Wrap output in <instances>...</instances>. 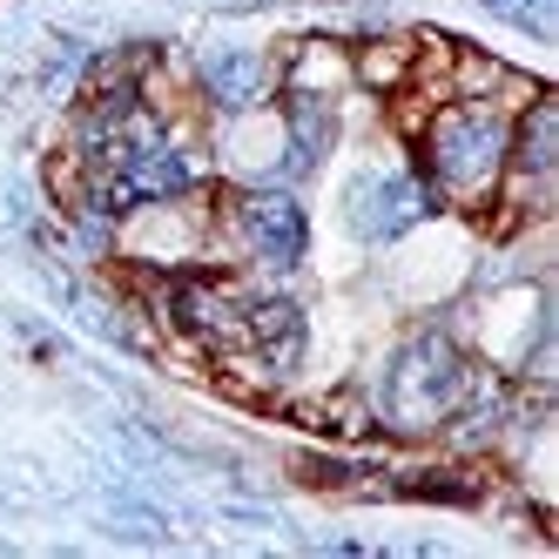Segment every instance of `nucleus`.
I'll list each match as a JSON object with an SVG mask.
<instances>
[{
  "label": "nucleus",
  "mask_w": 559,
  "mask_h": 559,
  "mask_svg": "<svg viewBox=\"0 0 559 559\" xmlns=\"http://www.w3.org/2000/svg\"><path fill=\"white\" fill-rule=\"evenodd\" d=\"M506 148H512V108L506 102H431L418 122V176L431 189V203L486 216L499 176H506Z\"/></svg>",
  "instance_id": "f257e3e1"
},
{
  "label": "nucleus",
  "mask_w": 559,
  "mask_h": 559,
  "mask_svg": "<svg viewBox=\"0 0 559 559\" xmlns=\"http://www.w3.org/2000/svg\"><path fill=\"white\" fill-rule=\"evenodd\" d=\"M472 384H478L472 350L445 324H425L412 337H397V350L384 357L378 391H371V425H384L397 438L452 431L459 412L472 405Z\"/></svg>",
  "instance_id": "f03ea898"
},
{
  "label": "nucleus",
  "mask_w": 559,
  "mask_h": 559,
  "mask_svg": "<svg viewBox=\"0 0 559 559\" xmlns=\"http://www.w3.org/2000/svg\"><path fill=\"white\" fill-rule=\"evenodd\" d=\"M216 236H229L236 257H250L257 270L284 276L304 263L310 250V223H304V203L284 189V182H243L216 195Z\"/></svg>",
  "instance_id": "7ed1b4c3"
},
{
  "label": "nucleus",
  "mask_w": 559,
  "mask_h": 559,
  "mask_svg": "<svg viewBox=\"0 0 559 559\" xmlns=\"http://www.w3.org/2000/svg\"><path fill=\"white\" fill-rule=\"evenodd\" d=\"M216 243V195L189 189V195H163V203H135L115 216V250L135 270H189L203 263Z\"/></svg>",
  "instance_id": "20e7f679"
},
{
  "label": "nucleus",
  "mask_w": 559,
  "mask_h": 559,
  "mask_svg": "<svg viewBox=\"0 0 559 559\" xmlns=\"http://www.w3.org/2000/svg\"><path fill=\"white\" fill-rule=\"evenodd\" d=\"M552 203H559V102L539 88L512 115V148H506V176H499L492 210L506 223H546Z\"/></svg>",
  "instance_id": "39448f33"
},
{
  "label": "nucleus",
  "mask_w": 559,
  "mask_h": 559,
  "mask_svg": "<svg viewBox=\"0 0 559 559\" xmlns=\"http://www.w3.org/2000/svg\"><path fill=\"white\" fill-rule=\"evenodd\" d=\"M431 189L418 169H357L344 182V223L357 243H397L431 216Z\"/></svg>",
  "instance_id": "423d86ee"
},
{
  "label": "nucleus",
  "mask_w": 559,
  "mask_h": 559,
  "mask_svg": "<svg viewBox=\"0 0 559 559\" xmlns=\"http://www.w3.org/2000/svg\"><path fill=\"white\" fill-rule=\"evenodd\" d=\"M189 82L216 115H257L270 95H276V61L257 55V48H236V41H216L189 61Z\"/></svg>",
  "instance_id": "0eeeda50"
},
{
  "label": "nucleus",
  "mask_w": 559,
  "mask_h": 559,
  "mask_svg": "<svg viewBox=\"0 0 559 559\" xmlns=\"http://www.w3.org/2000/svg\"><path fill=\"white\" fill-rule=\"evenodd\" d=\"M350 88V48L331 41V34H304L290 41V55L276 61V95H324L337 102Z\"/></svg>",
  "instance_id": "6e6552de"
},
{
  "label": "nucleus",
  "mask_w": 559,
  "mask_h": 559,
  "mask_svg": "<svg viewBox=\"0 0 559 559\" xmlns=\"http://www.w3.org/2000/svg\"><path fill=\"white\" fill-rule=\"evenodd\" d=\"M418 68V34H371L350 48V82L371 95H405Z\"/></svg>",
  "instance_id": "1a4fd4ad"
},
{
  "label": "nucleus",
  "mask_w": 559,
  "mask_h": 559,
  "mask_svg": "<svg viewBox=\"0 0 559 559\" xmlns=\"http://www.w3.org/2000/svg\"><path fill=\"white\" fill-rule=\"evenodd\" d=\"M492 14H506L512 27H526V34H552V0H486Z\"/></svg>",
  "instance_id": "9d476101"
}]
</instances>
